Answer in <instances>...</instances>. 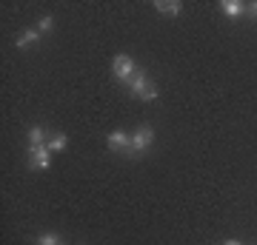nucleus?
Instances as JSON below:
<instances>
[{
	"label": "nucleus",
	"instance_id": "f03ea898",
	"mask_svg": "<svg viewBox=\"0 0 257 245\" xmlns=\"http://www.w3.org/2000/svg\"><path fill=\"white\" fill-rule=\"evenodd\" d=\"M152 143H155V131H152V126H138L132 134H128V151L126 154H132V157L146 154L149 148H152Z\"/></svg>",
	"mask_w": 257,
	"mask_h": 245
},
{
	"label": "nucleus",
	"instance_id": "1a4fd4ad",
	"mask_svg": "<svg viewBox=\"0 0 257 245\" xmlns=\"http://www.w3.org/2000/svg\"><path fill=\"white\" fill-rule=\"evenodd\" d=\"M49 131L43 126H32L29 128V145H43V143H49Z\"/></svg>",
	"mask_w": 257,
	"mask_h": 245
},
{
	"label": "nucleus",
	"instance_id": "39448f33",
	"mask_svg": "<svg viewBox=\"0 0 257 245\" xmlns=\"http://www.w3.org/2000/svg\"><path fill=\"white\" fill-rule=\"evenodd\" d=\"M106 145H109V151H114V154H120V151H128V134L126 131H111L109 137H106Z\"/></svg>",
	"mask_w": 257,
	"mask_h": 245
},
{
	"label": "nucleus",
	"instance_id": "9d476101",
	"mask_svg": "<svg viewBox=\"0 0 257 245\" xmlns=\"http://www.w3.org/2000/svg\"><path fill=\"white\" fill-rule=\"evenodd\" d=\"M35 245H66L63 242V236L60 234H52V231H46V234H40L35 239Z\"/></svg>",
	"mask_w": 257,
	"mask_h": 245
},
{
	"label": "nucleus",
	"instance_id": "0eeeda50",
	"mask_svg": "<svg viewBox=\"0 0 257 245\" xmlns=\"http://www.w3.org/2000/svg\"><path fill=\"white\" fill-rule=\"evenodd\" d=\"M220 9L226 12L231 20H237V18H243V12H246V3H243V0H223Z\"/></svg>",
	"mask_w": 257,
	"mask_h": 245
},
{
	"label": "nucleus",
	"instance_id": "f8f14e48",
	"mask_svg": "<svg viewBox=\"0 0 257 245\" xmlns=\"http://www.w3.org/2000/svg\"><path fill=\"white\" fill-rule=\"evenodd\" d=\"M52 29H55V18H52V15H40V18H37V32H40V35H43V32H52Z\"/></svg>",
	"mask_w": 257,
	"mask_h": 245
},
{
	"label": "nucleus",
	"instance_id": "f257e3e1",
	"mask_svg": "<svg viewBox=\"0 0 257 245\" xmlns=\"http://www.w3.org/2000/svg\"><path fill=\"white\" fill-rule=\"evenodd\" d=\"M128 94L140 97L143 103H155L157 100V86L152 83V77H149L146 72H138L132 77V83H128Z\"/></svg>",
	"mask_w": 257,
	"mask_h": 245
},
{
	"label": "nucleus",
	"instance_id": "423d86ee",
	"mask_svg": "<svg viewBox=\"0 0 257 245\" xmlns=\"http://www.w3.org/2000/svg\"><path fill=\"white\" fill-rule=\"evenodd\" d=\"M37 40H40V32H37V29H23V32H18V37H15V49H29V46H35Z\"/></svg>",
	"mask_w": 257,
	"mask_h": 245
},
{
	"label": "nucleus",
	"instance_id": "9b49d317",
	"mask_svg": "<svg viewBox=\"0 0 257 245\" xmlns=\"http://www.w3.org/2000/svg\"><path fill=\"white\" fill-rule=\"evenodd\" d=\"M46 145L52 148V154H55V151H63L66 145H69V137H66V134H52Z\"/></svg>",
	"mask_w": 257,
	"mask_h": 245
},
{
	"label": "nucleus",
	"instance_id": "ddd939ff",
	"mask_svg": "<svg viewBox=\"0 0 257 245\" xmlns=\"http://www.w3.org/2000/svg\"><path fill=\"white\" fill-rule=\"evenodd\" d=\"M246 12L251 15V18H257V0H251V3H246Z\"/></svg>",
	"mask_w": 257,
	"mask_h": 245
},
{
	"label": "nucleus",
	"instance_id": "7ed1b4c3",
	"mask_svg": "<svg viewBox=\"0 0 257 245\" xmlns=\"http://www.w3.org/2000/svg\"><path fill=\"white\" fill-rule=\"evenodd\" d=\"M138 63H135V57L132 55H114V60H111V74H114V80H120L123 86H128L132 83V77L138 74Z\"/></svg>",
	"mask_w": 257,
	"mask_h": 245
},
{
	"label": "nucleus",
	"instance_id": "20e7f679",
	"mask_svg": "<svg viewBox=\"0 0 257 245\" xmlns=\"http://www.w3.org/2000/svg\"><path fill=\"white\" fill-rule=\"evenodd\" d=\"M52 165V148L46 143L43 145H29V168L32 171H46Z\"/></svg>",
	"mask_w": 257,
	"mask_h": 245
},
{
	"label": "nucleus",
	"instance_id": "6e6552de",
	"mask_svg": "<svg viewBox=\"0 0 257 245\" xmlns=\"http://www.w3.org/2000/svg\"><path fill=\"white\" fill-rule=\"evenodd\" d=\"M155 9L160 12V15H180V12H183V3H180V0H157Z\"/></svg>",
	"mask_w": 257,
	"mask_h": 245
},
{
	"label": "nucleus",
	"instance_id": "4468645a",
	"mask_svg": "<svg viewBox=\"0 0 257 245\" xmlns=\"http://www.w3.org/2000/svg\"><path fill=\"white\" fill-rule=\"evenodd\" d=\"M223 245H243V242H240V239H226Z\"/></svg>",
	"mask_w": 257,
	"mask_h": 245
}]
</instances>
